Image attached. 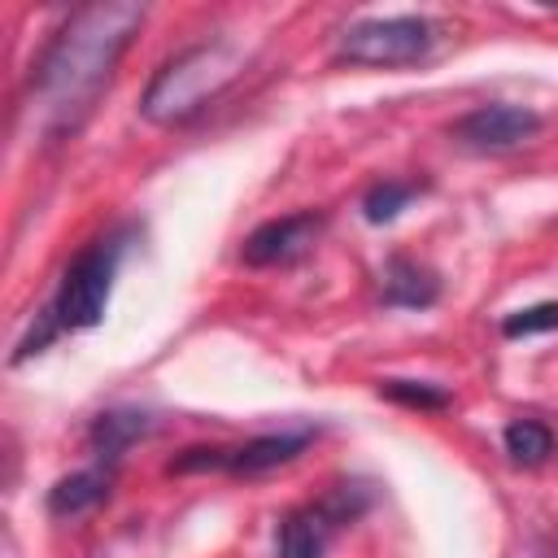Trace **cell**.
I'll use <instances>...</instances> for the list:
<instances>
[{
	"instance_id": "cell-9",
	"label": "cell",
	"mask_w": 558,
	"mask_h": 558,
	"mask_svg": "<svg viewBox=\"0 0 558 558\" xmlns=\"http://www.w3.org/2000/svg\"><path fill=\"white\" fill-rule=\"evenodd\" d=\"M379 296L392 310H427L440 296V279L423 262H414L405 253H392L379 270Z\"/></svg>"
},
{
	"instance_id": "cell-14",
	"label": "cell",
	"mask_w": 558,
	"mask_h": 558,
	"mask_svg": "<svg viewBox=\"0 0 558 558\" xmlns=\"http://www.w3.org/2000/svg\"><path fill=\"white\" fill-rule=\"evenodd\" d=\"M379 397H388L397 405H410V410H445V405H453L449 388H440L432 379H379Z\"/></svg>"
},
{
	"instance_id": "cell-15",
	"label": "cell",
	"mask_w": 558,
	"mask_h": 558,
	"mask_svg": "<svg viewBox=\"0 0 558 558\" xmlns=\"http://www.w3.org/2000/svg\"><path fill=\"white\" fill-rule=\"evenodd\" d=\"M541 331H558V301H536L527 310H514L501 318V336L519 340V336H541Z\"/></svg>"
},
{
	"instance_id": "cell-3",
	"label": "cell",
	"mask_w": 558,
	"mask_h": 558,
	"mask_svg": "<svg viewBox=\"0 0 558 558\" xmlns=\"http://www.w3.org/2000/svg\"><path fill=\"white\" fill-rule=\"evenodd\" d=\"M440 31L423 13H397V17H362L340 31L336 39V61L344 65H414L432 57Z\"/></svg>"
},
{
	"instance_id": "cell-2",
	"label": "cell",
	"mask_w": 558,
	"mask_h": 558,
	"mask_svg": "<svg viewBox=\"0 0 558 558\" xmlns=\"http://www.w3.org/2000/svg\"><path fill=\"white\" fill-rule=\"evenodd\" d=\"M240 70H244V57L227 39L192 44L157 65V74L140 96V113L153 126H179L196 118L209 100H218L240 78Z\"/></svg>"
},
{
	"instance_id": "cell-4",
	"label": "cell",
	"mask_w": 558,
	"mask_h": 558,
	"mask_svg": "<svg viewBox=\"0 0 558 558\" xmlns=\"http://www.w3.org/2000/svg\"><path fill=\"white\" fill-rule=\"evenodd\" d=\"M118 262H122V235H105V240H92L65 266L61 283H57V296L48 305V314H52V323L61 331H87V327H96L105 318Z\"/></svg>"
},
{
	"instance_id": "cell-1",
	"label": "cell",
	"mask_w": 558,
	"mask_h": 558,
	"mask_svg": "<svg viewBox=\"0 0 558 558\" xmlns=\"http://www.w3.org/2000/svg\"><path fill=\"white\" fill-rule=\"evenodd\" d=\"M144 26V4L131 0H96L74 9L61 31L48 39L44 57L31 74V96L39 109L44 135H74L105 92L113 65L131 48Z\"/></svg>"
},
{
	"instance_id": "cell-13",
	"label": "cell",
	"mask_w": 558,
	"mask_h": 558,
	"mask_svg": "<svg viewBox=\"0 0 558 558\" xmlns=\"http://www.w3.org/2000/svg\"><path fill=\"white\" fill-rule=\"evenodd\" d=\"M418 192H423L418 183H405V179H379V183H371L366 196H362V218H366L371 227H384V222L401 218V209H405Z\"/></svg>"
},
{
	"instance_id": "cell-7",
	"label": "cell",
	"mask_w": 558,
	"mask_h": 558,
	"mask_svg": "<svg viewBox=\"0 0 558 558\" xmlns=\"http://www.w3.org/2000/svg\"><path fill=\"white\" fill-rule=\"evenodd\" d=\"M314 440L310 427H296V432H262L244 445H227V475H266V471H279L288 462H296L305 453V445Z\"/></svg>"
},
{
	"instance_id": "cell-16",
	"label": "cell",
	"mask_w": 558,
	"mask_h": 558,
	"mask_svg": "<svg viewBox=\"0 0 558 558\" xmlns=\"http://www.w3.org/2000/svg\"><path fill=\"white\" fill-rule=\"evenodd\" d=\"M170 475H205V471H227V445H192L170 458Z\"/></svg>"
},
{
	"instance_id": "cell-11",
	"label": "cell",
	"mask_w": 558,
	"mask_h": 558,
	"mask_svg": "<svg viewBox=\"0 0 558 558\" xmlns=\"http://www.w3.org/2000/svg\"><path fill=\"white\" fill-rule=\"evenodd\" d=\"M148 432H153V418H148L144 410L122 405V410H105V414H96L87 440H92L96 458H100L105 466H113V462H118L135 440H144Z\"/></svg>"
},
{
	"instance_id": "cell-6",
	"label": "cell",
	"mask_w": 558,
	"mask_h": 558,
	"mask_svg": "<svg viewBox=\"0 0 558 558\" xmlns=\"http://www.w3.org/2000/svg\"><path fill=\"white\" fill-rule=\"evenodd\" d=\"M327 227V214L323 209H296V214H283V218H270L262 227H253L240 244V262L244 266H288L296 262L301 253L314 248V240L323 235Z\"/></svg>"
},
{
	"instance_id": "cell-10",
	"label": "cell",
	"mask_w": 558,
	"mask_h": 558,
	"mask_svg": "<svg viewBox=\"0 0 558 558\" xmlns=\"http://www.w3.org/2000/svg\"><path fill=\"white\" fill-rule=\"evenodd\" d=\"M109 488H113V466H87V471H70V475H61L52 488H48V497H44V506H48V514L52 519H78V514H87V510H96L105 497H109Z\"/></svg>"
},
{
	"instance_id": "cell-8",
	"label": "cell",
	"mask_w": 558,
	"mask_h": 558,
	"mask_svg": "<svg viewBox=\"0 0 558 558\" xmlns=\"http://www.w3.org/2000/svg\"><path fill=\"white\" fill-rule=\"evenodd\" d=\"M340 527V514L327 501L314 506H296L279 519V536H275V558H323L331 532Z\"/></svg>"
},
{
	"instance_id": "cell-12",
	"label": "cell",
	"mask_w": 558,
	"mask_h": 558,
	"mask_svg": "<svg viewBox=\"0 0 558 558\" xmlns=\"http://www.w3.org/2000/svg\"><path fill=\"white\" fill-rule=\"evenodd\" d=\"M501 445H506L514 466H541L554 453V432L541 418H514V423H506Z\"/></svg>"
},
{
	"instance_id": "cell-5",
	"label": "cell",
	"mask_w": 558,
	"mask_h": 558,
	"mask_svg": "<svg viewBox=\"0 0 558 558\" xmlns=\"http://www.w3.org/2000/svg\"><path fill=\"white\" fill-rule=\"evenodd\" d=\"M541 126H545V122H541L536 109L497 100V105H480V109L462 113V118L449 126V140H453L458 148H466V153H484V157H488V153H510V148L536 140Z\"/></svg>"
}]
</instances>
